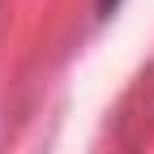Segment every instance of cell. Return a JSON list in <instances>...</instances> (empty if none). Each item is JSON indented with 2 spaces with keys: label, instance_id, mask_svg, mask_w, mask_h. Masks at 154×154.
Masks as SVG:
<instances>
[{
  "label": "cell",
  "instance_id": "6da1fadb",
  "mask_svg": "<svg viewBox=\"0 0 154 154\" xmlns=\"http://www.w3.org/2000/svg\"><path fill=\"white\" fill-rule=\"evenodd\" d=\"M116 5H120V0H99V13L107 17V13H116Z\"/></svg>",
  "mask_w": 154,
  "mask_h": 154
}]
</instances>
